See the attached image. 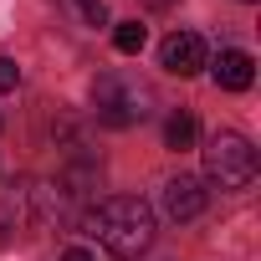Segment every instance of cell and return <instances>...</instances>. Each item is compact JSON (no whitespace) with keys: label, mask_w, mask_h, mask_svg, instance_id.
<instances>
[{"label":"cell","mask_w":261,"mask_h":261,"mask_svg":"<svg viewBox=\"0 0 261 261\" xmlns=\"http://www.w3.org/2000/svg\"><path fill=\"white\" fill-rule=\"evenodd\" d=\"M205 174L220 190H246L256 179V149H251V139H241L236 128H220V134L205 144Z\"/></svg>","instance_id":"obj_3"},{"label":"cell","mask_w":261,"mask_h":261,"mask_svg":"<svg viewBox=\"0 0 261 261\" xmlns=\"http://www.w3.org/2000/svg\"><path fill=\"white\" fill-rule=\"evenodd\" d=\"M87 236H97L118 261H139L154 246V210L139 195H113L87 210Z\"/></svg>","instance_id":"obj_1"},{"label":"cell","mask_w":261,"mask_h":261,"mask_svg":"<svg viewBox=\"0 0 261 261\" xmlns=\"http://www.w3.org/2000/svg\"><path fill=\"white\" fill-rule=\"evenodd\" d=\"M159 62H164V72H174V77H195V72L205 67V41H200L195 31H174V36H164Z\"/></svg>","instance_id":"obj_4"},{"label":"cell","mask_w":261,"mask_h":261,"mask_svg":"<svg viewBox=\"0 0 261 261\" xmlns=\"http://www.w3.org/2000/svg\"><path fill=\"white\" fill-rule=\"evenodd\" d=\"M210 72H215V87H225V92H246V87L256 82V62H251V51H241V46H225Z\"/></svg>","instance_id":"obj_6"},{"label":"cell","mask_w":261,"mask_h":261,"mask_svg":"<svg viewBox=\"0 0 261 261\" xmlns=\"http://www.w3.org/2000/svg\"><path fill=\"white\" fill-rule=\"evenodd\" d=\"M16 230H21V215L0 205V246H11V236H16Z\"/></svg>","instance_id":"obj_11"},{"label":"cell","mask_w":261,"mask_h":261,"mask_svg":"<svg viewBox=\"0 0 261 261\" xmlns=\"http://www.w3.org/2000/svg\"><path fill=\"white\" fill-rule=\"evenodd\" d=\"M62 261H97L92 251H82V246H72V251H62Z\"/></svg>","instance_id":"obj_12"},{"label":"cell","mask_w":261,"mask_h":261,"mask_svg":"<svg viewBox=\"0 0 261 261\" xmlns=\"http://www.w3.org/2000/svg\"><path fill=\"white\" fill-rule=\"evenodd\" d=\"M205 205H210V195H205L200 179L174 174V179L164 185V215H169V220H195V215H205Z\"/></svg>","instance_id":"obj_5"},{"label":"cell","mask_w":261,"mask_h":261,"mask_svg":"<svg viewBox=\"0 0 261 261\" xmlns=\"http://www.w3.org/2000/svg\"><path fill=\"white\" fill-rule=\"evenodd\" d=\"M149 6H154V11H169V6H174V0H149Z\"/></svg>","instance_id":"obj_13"},{"label":"cell","mask_w":261,"mask_h":261,"mask_svg":"<svg viewBox=\"0 0 261 261\" xmlns=\"http://www.w3.org/2000/svg\"><path fill=\"white\" fill-rule=\"evenodd\" d=\"M16 87H21V67L11 57H0V92H16Z\"/></svg>","instance_id":"obj_10"},{"label":"cell","mask_w":261,"mask_h":261,"mask_svg":"<svg viewBox=\"0 0 261 261\" xmlns=\"http://www.w3.org/2000/svg\"><path fill=\"white\" fill-rule=\"evenodd\" d=\"M195 134H200V123H195V113H174L169 123H164V149H190L195 144Z\"/></svg>","instance_id":"obj_7"},{"label":"cell","mask_w":261,"mask_h":261,"mask_svg":"<svg viewBox=\"0 0 261 261\" xmlns=\"http://www.w3.org/2000/svg\"><path fill=\"white\" fill-rule=\"evenodd\" d=\"M246 6H256V0H246Z\"/></svg>","instance_id":"obj_14"},{"label":"cell","mask_w":261,"mask_h":261,"mask_svg":"<svg viewBox=\"0 0 261 261\" xmlns=\"http://www.w3.org/2000/svg\"><path fill=\"white\" fill-rule=\"evenodd\" d=\"M154 108H159V92L139 72H102L92 82V113L108 128H134V123L154 118Z\"/></svg>","instance_id":"obj_2"},{"label":"cell","mask_w":261,"mask_h":261,"mask_svg":"<svg viewBox=\"0 0 261 261\" xmlns=\"http://www.w3.org/2000/svg\"><path fill=\"white\" fill-rule=\"evenodd\" d=\"M144 41H149V31H144L139 21H123V26L113 31V46H118L123 57H134V51H144Z\"/></svg>","instance_id":"obj_8"},{"label":"cell","mask_w":261,"mask_h":261,"mask_svg":"<svg viewBox=\"0 0 261 261\" xmlns=\"http://www.w3.org/2000/svg\"><path fill=\"white\" fill-rule=\"evenodd\" d=\"M72 6L82 11V21H87V26H102V21H108V6H102V0H72Z\"/></svg>","instance_id":"obj_9"}]
</instances>
